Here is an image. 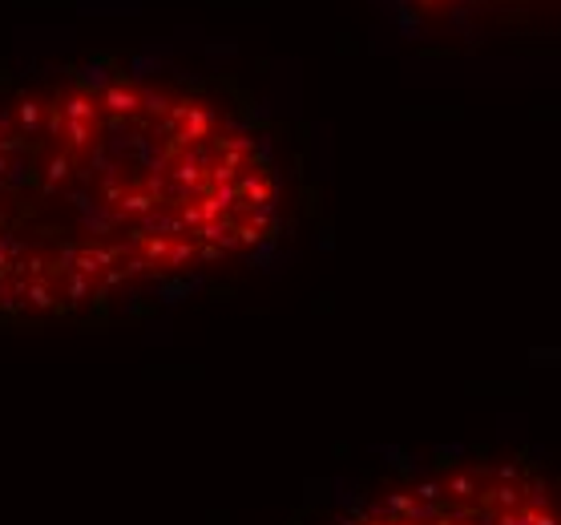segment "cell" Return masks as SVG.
<instances>
[{
	"mask_svg": "<svg viewBox=\"0 0 561 525\" xmlns=\"http://www.w3.org/2000/svg\"><path fill=\"white\" fill-rule=\"evenodd\" d=\"M324 525H557V497L537 461H444L363 489Z\"/></svg>",
	"mask_w": 561,
	"mask_h": 525,
	"instance_id": "1",
	"label": "cell"
}]
</instances>
